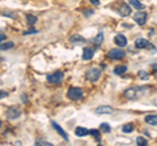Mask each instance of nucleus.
Returning a JSON list of instances; mask_svg holds the SVG:
<instances>
[{
  "label": "nucleus",
  "instance_id": "nucleus-1",
  "mask_svg": "<svg viewBox=\"0 0 157 146\" xmlns=\"http://www.w3.org/2000/svg\"><path fill=\"white\" fill-rule=\"evenodd\" d=\"M67 97L70 99H72V101H77V99H80L83 97V90L80 87H71L67 91Z\"/></svg>",
  "mask_w": 157,
  "mask_h": 146
},
{
  "label": "nucleus",
  "instance_id": "nucleus-2",
  "mask_svg": "<svg viewBox=\"0 0 157 146\" xmlns=\"http://www.w3.org/2000/svg\"><path fill=\"white\" fill-rule=\"evenodd\" d=\"M62 80H63V72H60V70H56V72L47 76V81L50 84H59Z\"/></svg>",
  "mask_w": 157,
  "mask_h": 146
},
{
  "label": "nucleus",
  "instance_id": "nucleus-3",
  "mask_svg": "<svg viewBox=\"0 0 157 146\" xmlns=\"http://www.w3.org/2000/svg\"><path fill=\"white\" fill-rule=\"evenodd\" d=\"M126 56V52L122 51L120 48H113L109 51V58L110 59H123Z\"/></svg>",
  "mask_w": 157,
  "mask_h": 146
},
{
  "label": "nucleus",
  "instance_id": "nucleus-4",
  "mask_svg": "<svg viewBox=\"0 0 157 146\" xmlns=\"http://www.w3.org/2000/svg\"><path fill=\"white\" fill-rule=\"evenodd\" d=\"M99 74H101V70L98 68H90L87 72V78L89 81H97L99 78Z\"/></svg>",
  "mask_w": 157,
  "mask_h": 146
},
{
  "label": "nucleus",
  "instance_id": "nucleus-5",
  "mask_svg": "<svg viewBox=\"0 0 157 146\" xmlns=\"http://www.w3.org/2000/svg\"><path fill=\"white\" fill-rule=\"evenodd\" d=\"M134 20L138 25H144L145 22H147V13L143 12V10H139V12L135 13Z\"/></svg>",
  "mask_w": 157,
  "mask_h": 146
},
{
  "label": "nucleus",
  "instance_id": "nucleus-6",
  "mask_svg": "<svg viewBox=\"0 0 157 146\" xmlns=\"http://www.w3.org/2000/svg\"><path fill=\"white\" fill-rule=\"evenodd\" d=\"M114 111L113 107H110V106H101V107L96 108L94 112L97 113V115H108V113H111Z\"/></svg>",
  "mask_w": 157,
  "mask_h": 146
},
{
  "label": "nucleus",
  "instance_id": "nucleus-7",
  "mask_svg": "<svg viewBox=\"0 0 157 146\" xmlns=\"http://www.w3.org/2000/svg\"><path fill=\"white\" fill-rule=\"evenodd\" d=\"M114 42H115V44L119 46V47H124V46H127V38L124 37L123 34L115 35V38H114Z\"/></svg>",
  "mask_w": 157,
  "mask_h": 146
},
{
  "label": "nucleus",
  "instance_id": "nucleus-8",
  "mask_svg": "<svg viewBox=\"0 0 157 146\" xmlns=\"http://www.w3.org/2000/svg\"><path fill=\"white\" fill-rule=\"evenodd\" d=\"M20 116V111L15 107H10L7 110V117L8 119H17V117Z\"/></svg>",
  "mask_w": 157,
  "mask_h": 146
},
{
  "label": "nucleus",
  "instance_id": "nucleus-9",
  "mask_svg": "<svg viewBox=\"0 0 157 146\" xmlns=\"http://www.w3.org/2000/svg\"><path fill=\"white\" fill-rule=\"evenodd\" d=\"M51 125L54 127V129H55L56 132H58V133L60 134V136L63 137V140L68 141V136H67V133H66V132L63 130V128H62V127H60V125H58V124H56L55 122H51Z\"/></svg>",
  "mask_w": 157,
  "mask_h": 146
},
{
  "label": "nucleus",
  "instance_id": "nucleus-10",
  "mask_svg": "<svg viewBox=\"0 0 157 146\" xmlns=\"http://www.w3.org/2000/svg\"><path fill=\"white\" fill-rule=\"evenodd\" d=\"M94 55V50L90 48V47H85L84 51H83V59L84 60H90L92 58H93Z\"/></svg>",
  "mask_w": 157,
  "mask_h": 146
},
{
  "label": "nucleus",
  "instance_id": "nucleus-11",
  "mask_svg": "<svg viewBox=\"0 0 157 146\" xmlns=\"http://www.w3.org/2000/svg\"><path fill=\"white\" fill-rule=\"evenodd\" d=\"M135 46H136L138 48H145L149 46V41H147L145 38H138L136 41H135Z\"/></svg>",
  "mask_w": 157,
  "mask_h": 146
},
{
  "label": "nucleus",
  "instance_id": "nucleus-12",
  "mask_svg": "<svg viewBox=\"0 0 157 146\" xmlns=\"http://www.w3.org/2000/svg\"><path fill=\"white\" fill-rule=\"evenodd\" d=\"M118 12H119V15L120 16H123V17H126V16H128L131 13V8L128 7L127 4H122L119 7V9H118Z\"/></svg>",
  "mask_w": 157,
  "mask_h": 146
},
{
  "label": "nucleus",
  "instance_id": "nucleus-13",
  "mask_svg": "<svg viewBox=\"0 0 157 146\" xmlns=\"http://www.w3.org/2000/svg\"><path fill=\"white\" fill-rule=\"evenodd\" d=\"M75 133H76L77 137H85L87 134H89V130L87 128H83V127H77L76 129H75Z\"/></svg>",
  "mask_w": 157,
  "mask_h": 146
},
{
  "label": "nucleus",
  "instance_id": "nucleus-14",
  "mask_svg": "<svg viewBox=\"0 0 157 146\" xmlns=\"http://www.w3.org/2000/svg\"><path fill=\"white\" fill-rule=\"evenodd\" d=\"M70 41L72 42L73 44H81V43H84V42H85V39H84L83 37H81V35L75 34V35H72V37H71Z\"/></svg>",
  "mask_w": 157,
  "mask_h": 146
},
{
  "label": "nucleus",
  "instance_id": "nucleus-15",
  "mask_svg": "<svg viewBox=\"0 0 157 146\" xmlns=\"http://www.w3.org/2000/svg\"><path fill=\"white\" fill-rule=\"evenodd\" d=\"M145 123L151 125H157V115H147L145 116Z\"/></svg>",
  "mask_w": 157,
  "mask_h": 146
},
{
  "label": "nucleus",
  "instance_id": "nucleus-16",
  "mask_svg": "<svg viewBox=\"0 0 157 146\" xmlns=\"http://www.w3.org/2000/svg\"><path fill=\"white\" fill-rule=\"evenodd\" d=\"M128 3H130V5L134 7L135 9H144V5H143L140 1H138V0H128Z\"/></svg>",
  "mask_w": 157,
  "mask_h": 146
},
{
  "label": "nucleus",
  "instance_id": "nucleus-17",
  "mask_svg": "<svg viewBox=\"0 0 157 146\" xmlns=\"http://www.w3.org/2000/svg\"><path fill=\"white\" fill-rule=\"evenodd\" d=\"M124 72H127V67L126 65H117L114 68V73L115 74H123Z\"/></svg>",
  "mask_w": 157,
  "mask_h": 146
},
{
  "label": "nucleus",
  "instance_id": "nucleus-18",
  "mask_svg": "<svg viewBox=\"0 0 157 146\" xmlns=\"http://www.w3.org/2000/svg\"><path fill=\"white\" fill-rule=\"evenodd\" d=\"M89 134H92L96 141H99V140H101V136H99V130H97V129H90V130H89Z\"/></svg>",
  "mask_w": 157,
  "mask_h": 146
},
{
  "label": "nucleus",
  "instance_id": "nucleus-19",
  "mask_svg": "<svg viewBox=\"0 0 157 146\" xmlns=\"http://www.w3.org/2000/svg\"><path fill=\"white\" fill-rule=\"evenodd\" d=\"M124 95H126V98H135L136 90H135V89H127L126 93H124Z\"/></svg>",
  "mask_w": 157,
  "mask_h": 146
},
{
  "label": "nucleus",
  "instance_id": "nucleus-20",
  "mask_svg": "<svg viewBox=\"0 0 157 146\" xmlns=\"http://www.w3.org/2000/svg\"><path fill=\"white\" fill-rule=\"evenodd\" d=\"M13 42H5V43H3V44H0V51H4V50H9V48H12L13 47Z\"/></svg>",
  "mask_w": 157,
  "mask_h": 146
},
{
  "label": "nucleus",
  "instance_id": "nucleus-21",
  "mask_svg": "<svg viewBox=\"0 0 157 146\" xmlns=\"http://www.w3.org/2000/svg\"><path fill=\"white\" fill-rule=\"evenodd\" d=\"M26 22L31 26V25H34L35 22H37V17L33 16V15H26Z\"/></svg>",
  "mask_w": 157,
  "mask_h": 146
},
{
  "label": "nucleus",
  "instance_id": "nucleus-22",
  "mask_svg": "<svg viewBox=\"0 0 157 146\" xmlns=\"http://www.w3.org/2000/svg\"><path fill=\"white\" fill-rule=\"evenodd\" d=\"M102 41H103V34H102V33H98V34L93 38V42H94V43L97 44V46H98V44H101V43H102Z\"/></svg>",
  "mask_w": 157,
  "mask_h": 146
},
{
  "label": "nucleus",
  "instance_id": "nucleus-23",
  "mask_svg": "<svg viewBox=\"0 0 157 146\" xmlns=\"http://www.w3.org/2000/svg\"><path fill=\"white\" fill-rule=\"evenodd\" d=\"M122 130L124 132V133H131V132L134 130V125L132 124H124V125L122 127Z\"/></svg>",
  "mask_w": 157,
  "mask_h": 146
},
{
  "label": "nucleus",
  "instance_id": "nucleus-24",
  "mask_svg": "<svg viewBox=\"0 0 157 146\" xmlns=\"http://www.w3.org/2000/svg\"><path fill=\"white\" fill-rule=\"evenodd\" d=\"M136 142H138V145H143V146L148 145V141L145 140L144 137H138V138H136Z\"/></svg>",
  "mask_w": 157,
  "mask_h": 146
},
{
  "label": "nucleus",
  "instance_id": "nucleus-25",
  "mask_svg": "<svg viewBox=\"0 0 157 146\" xmlns=\"http://www.w3.org/2000/svg\"><path fill=\"white\" fill-rule=\"evenodd\" d=\"M99 128H101V130L105 132V133H109V132H110V125H109V124H106V123H102Z\"/></svg>",
  "mask_w": 157,
  "mask_h": 146
},
{
  "label": "nucleus",
  "instance_id": "nucleus-26",
  "mask_svg": "<svg viewBox=\"0 0 157 146\" xmlns=\"http://www.w3.org/2000/svg\"><path fill=\"white\" fill-rule=\"evenodd\" d=\"M38 33V30H35V29H29V30H25L24 31V35H29V34H37Z\"/></svg>",
  "mask_w": 157,
  "mask_h": 146
},
{
  "label": "nucleus",
  "instance_id": "nucleus-27",
  "mask_svg": "<svg viewBox=\"0 0 157 146\" xmlns=\"http://www.w3.org/2000/svg\"><path fill=\"white\" fill-rule=\"evenodd\" d=\"M35 145H47V146H52V144H50V142H46V141H41V140L35 141Z\"/></svg>",
  "mask_w": 157,
  "mask_h": 146
},
{
  "label": "nucleus",
  "instance_id": "nucleus-28",
  "mask_svg": "<svg viewBox=\"0 0 157 146\" xmlns=\"http://www.w3.org/2000/svg\"><path fill=\"white\" fill-rule=\"evenodd\" d=\"M5 97H8V93L4 91V90H0V99L5 98Z\"/></svg>",
  "mask_w": 157,
  "mask_h": 146
},
{
  "label": "nucleus",
  "instance_id": "nucleus-29",
  "mask_svg": "<svg viewBox=\"0 0 157 146\" xmlns=\"http://www.w3.org/2000/svg\"><path fill=\"white\" fill-rule=\"evenodd\" d=\"M139 76H140L141 78H144V80H145V78H148V74L145 73L144 70H140V72H139Z\"/></svg>",
  "mask_w": 157,
  "mask_h": 146
},
{
  "label": "nucleus",
  "instance_id": "nucleus-30",
  "mask_svg": "<svg viewBox=\"0 0 157 146\" xmlns=\"http://www.w3.org/2000/svg\"><path fill=\"white\" fill-rule=\"evenodd\" d=\"M3 41H5V34L4 33H0V43H1Z\"/></svg>",
  "mask_w": 157,
  "mask_h": 146
},
{
  "label": "nucleus",
  "instance_id": "nucleus-31",
  "mask_svg": "<svg viewBox=\"0 0 157 146\" xmlns=\"http://www.w3.org/2000/svg\"><path fill=\"white\" fill-rule=\"evenodd\" d=\"M84 15H85V16H90V15H93V10H84Z\"/></svg>",
  "mask_w": 157,
  "mask_h": 146
},
{
  "label": "nucleus",
  "instance_id": "nucleus-32",
  "mask_svg": "<svg viewBox=\"0 0 157 146\" xmlns=\"http://www.w3.org/2000/svg\"><path fill=\"white\" fill-rule=\"evenodd\" d=\"M89 1H90L92 4H94V5H98L99 4V0H89Z\"/></svg>",
  "mask_w": 157,
  "mask_h": 146
},
{
  "label": "nucleus",
  "instance_id": "nucleus-33",
  "mask_svg": "<svg viewBox=\"0 0 157 146\" xmlns=\"http://www.w3.org/2000/svg\"><path fill=\"white\" fill-rule=\"evenodd\" d=\"M0 127H1V122H0Z\"/></svg>",
  "mask_w": 157,
  "mask_h": 146
}]
</instances>
